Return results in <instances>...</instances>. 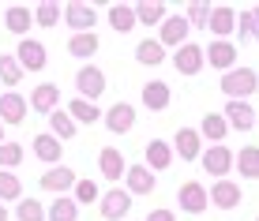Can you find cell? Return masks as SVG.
I'll use <instances>...</instances> for the list:
<instances>
[{
    "label": "cell",
    "mask_w": 259,
    "mask_h": 221,
    "mask_svg": "<svg viewBox=\"0 0 259 221\" xmlns=\"http://www.w3.org/2000/svg\"><path fill=\"white\" fill-rule=\"evenodd\" d=\"M207 26H210L214 41H229V34L237 30V12H233L229 4H218V8H210V15H207Z\"/></svg>",
    "instance_id": "52a82bcc"
},
{
    "label": "cell",
    "mask_w": 259,
    "mask_h": 221,
    "mask_svg": "<svg viewBox=\"0 0 259 221\" xmlns=\"http://www.w3.org/2000/svg\"><path fill=\"white\" fill-rule=\"evenodd\" d=\"M203 60H207L210 68H218V72H233L237 68V45L233 41H210L207 52H203Z\"/></svg>",
    "instance_id": "30bf717a"
},
{
    "label": "cell",
    "mask_w": 259,
    "mask_h": 221,
    "mask_svg": "<svg viewBox=\"0 0 259 221\" xmlns=\"http://www.w3.org/2000/svg\"><path fill=\"white\" fill-rule=\"evenodd\" d=\"M12 199H23V184H19V176H15V173L0 169V202L8 206Z\"/></svg>",
    "instance_id": "d590c367"
},
{
    "label": "cell",
    "mask_w": 259,
    "mask_h": 221,
    "mask_svg": "<svg viewBox=\"0 0 259 221\" xmlns=\"http://www.w3.org/2000/svg\"><path fill=\"white\" fill-rule=\"evenodd\" d=\"M98 169H102L105 180H120L124 176V154L117 146H105L102 154H98Z\"/></svg>",
    "instance_id": "d4e9b609"
},
{
    "label": "cell",
    "mask_w": 259,
    "mask_h": 221,
    "mask_svg": "<svg viewBox=\"0 0 259 221\" xmlns=\"http://www.w3.org/2000/svg\"><path fill=\"white\" fill-rule=\"evenodd\" d=\"M132 12H136V23H143V26H162V19H165V4H150V0H139V4H132Z\"/></svg>",
    "instance_id": "f546056e"
},
{
    "label": "cell",
    "mask_w": 259,
    "mask_h": 221,
    "mask_svg": "<svg viewBox=\"0 0 259 221\" xmlns=\"http://www.w3.org/2000/svg\"><path fill=\"white\" fill-rule=\"evenodd\" d=\"M188 30H192V26H188V19H184V15H165V19H162V30H158V45H177V49H181L184 45V41H188Z\"/></svg>",
    "instance_id": "ba28073f"
},
{
    "label": "cell",
    "mask_w": 259,
    "mask_h": 221,
    "mask_svg": "<svg viewBox=\"0 0 259 221\" xmlns=\"http://www.w3.org/2000/svg\"><path fill=\"white\" fill-rule=\"evenodd\" d=\"M147 165H150V173H162L173 165V146L162 143V139H150L147 143Z\"/></svg>",
    "instance_id": "cb8c5ba5"
},
{
    "label": "cell",
    "mask_w": 259,
    "mask_h": 221,
    "mask_svg": "<svg viewBox=\"0 0 259 221\" xmlns=\"http://www.w3.org/2000/svg\"><path fill=\"white\" fill-rule=\"evenodd\" d=\"M233 169L244 176V180H259V146L255 143L240 146L237 154H233Z\"/></svg>",
    "instance_id": "ffe728a7"
},
{
    "label": "cell",
    "mask_w": 259,
    "mask_h": 221,
    "mask_svg": "<svg viewBox=\"0 0 259 221\" xmlns=\"http://www.w3.org/2000/svg\"><path fill=\"white\" fill-rule=\"evenodd\" d=\"M15 60H19L23 75H30V72H41L49 57H46V45H41V41H34V38H19V45H15Z\"/></svg>",
    "instance_id": "3957f363"
},
{
    "label": "cell",
    "mask_w": 259,
    "mask_h": 221,
    "mask_svg": "<svg viewBox=\"0 0 259 221\" xmlns=\"http://www.w3.org/2000/svg\"><path fill=\"white\" fill-rule=\"evenodd\" d=\"M169 86L162 83V79H154V83H147L143 86V105H147L150 113H162V109H169Z\"/></svg>",
    "instance_id": "603a6c76"
},
{
    "label": "cell",
    "mask_w": 259,
    "mask_h": 221,
    "mask_svg": "<svg viewBox=\"0 0 259 221\" xmlns=\"http://www.w3.org/2000/svg\"><path fill=\"white\" fill-rule=\"evenodd\" d=\"M98 210H102L105 221H124V217H128V210H132V195H128V191H120V188L102 191V199H98Z\"/></svg>",
    "instance_id": "5b68a950"
},
{
    "label": "cell",
    "mask_w": 259,
    "mask_h": 221,
    "mask_svg": "<svg viewBox=\"0 0 259 221\" xmlns=\"http://www.w3.org/2000/svg\"><path fill=\"white\" fill-rule=\"evenodd\" d=\"M255 221H259V217H255Z\"/></svg>",
    "instance_id": "bcb514c9"
},
{
    "label": "cell",
    "mask_w": 259,
    "mask_h": 221,
    "mask_svg": "<svg viewBox=\"0 0 259 221\" xmlns=\"http://www.w3.org/2000/svg\"><path fill=\"white\" fill-rule=\"evenodd\" d=\"M64 23H68L75 34H87V30H94V23H98V12H94V4H79V0L64 4Z\"/></svg>",
    "instance_id": "9c48e42d"
},
{
    "label": "cell",
    "mask_w": 259,
    "mask_h": 221,
    "mask_svg": "<svg viewBox=\"0 0 259 221\" xmlns=\"http://www.w3.org/2000/svg\"><path fill=\"white\" fill-rule=\"evenodd\" d=\"M15 221H46V206H41L38 199L23 195L19 206H15Z\"/></svg>",
    "instance_id": "d6a6232c"
},
{
    "label": "cell",
    "mask_w": 259,
    "mask_h": 221,
    "mask_svg": "<svg viewBox=\"0 0 259 221\" xmlns=\"http://www.w3.org/2000/svg\"><path fill=\"white\" fill-rule=\"evenodd\" d=\"M214 4H203V0H195V4L184 8V19H188V26H207V15H210Z\"/></svg>",
    "instance_id": "f35d334b"
},
{
    "label": "cell",
    "mask_w": 259,
    "mask_h": 221,
    "mask_svg": "<svg viewBox=\"0 0 259 221\" xmlns=\"http://www.w3.org/2000/svg\"><path fill=\"white\" fill-rule=\"evenodd\" d=\"M98 34L94 30H87V34H71V41H68V52L71 57H79V60H91L94 52H98Z\"/></svg>",
    "instance_id": "83f0119b"
},
{
    "label": "cell",
    "mask_w": 259,
    "mask_h": 221,
    "mask_svg": "<svg viewBox=\"0 0 259 221\" xmlns=\"http://www.w3.org/2000/svg\"><path fill=\"white\" fill-rule=\"evenodd\" d=\"M177 202H181V210H184V214H203V210L210 206V199H207V188H203L199 180H188V184H181V191H177Z\"/></svg>",
    "instance_id": "8992f818"
},
{
    "label": "cell",
    "mask_w": 259,
    "mask_h": 221,
    "mask_svg": "<svg viewBox=\"0 0 259 221\" xmlns=\"http://www.w3.org/2000/svg\"><path fill=\"white\" fill-rule=\"evenodd\" d=\"M75 217H79V202L68 195H57L46 210V221H75Z\"/></svg>",
    "instance_id": "f1b7e54d"
},
{
    "label": "cell",
    "mask_w": 259,
    "mask_h": 221,
    "mask_svg": "<svg viewBox=\"0 0 259 221\" xmlns=\"http://www.w3.org/2000/svg\"><path fill=\"white\" fill-rule=\"evenodd\" d=\"M136 60H139V64H147V68H158L165 60V49L158 45L154 38H147V41H139V45H136Z\"/></svg>",
    "instance_id": "1f68e13d"
},
{
    "label": "cell",
    "mask_w": 259,
    "mask_h": 221,
    "mask_svg": "<svg viewBox=\"0 0 259 221\" xmlns=\"http://www.w3.org/2000/svg\"><path fill=\"white\" fill-rule=\"evenodd\" d=\"M207 199L218 210H233V206H240V184H233V180H214V188L207 191Z\"/></svg>",
    "instance_id": "ac0fdd59"
},
{
    "label": "cell",
    "mask_w": 259,
    "mask_h": 221,
    "mask_svg": "<svg viewBox=\"0 0 259 221\" xmlns=\"http://www.w3.org/2000/svg\"><path fill=\"white\" fill-rule=\"evenodd\" d=\"M109 26H113L117 34L136 30V12H132V4H113V8H109Z\"/></svg>",
    "instance_id": "4dcf8cb0"
},
{
    "label": "cell",
    "mask_w": 259,
    "mask_h": 221,
    "mask_svg": "<svg viewBox=\"0 0 259 221\" xmlns=\"http://www.w3.org/2000/svg\"><path fill=\"white\" fill-rule=\"evenodd\" d=\"M26 105H34V113H46V117H53L60 105V86L57 83H41L34 86V94L26 98Z\"/></svg>",
    "instance_id": "2e32d148"
},
{
    "label": "cell",
    "mask_w": 259,
    "mask_h": 221,
    "mask_svg": "<svg viewBox=\"0 0 259 221\" xmlns=\"http://www.w3.org/2000/svg\"><path fill=\"white\" fill-rule=\"evenodd\" d=\"M255 124H259V113H255Z\"/></svg>",
    "instance_id": "f6af8a7d"
},
{
    "label": "cell",
    "mask_w": 259,
    "mask_h": 221,
    "mask_svg": "<svg viewBox=\"0 0 259 221\" xmlns=\"http://www.w3.org/2000/svg\"><path fill=\"white\" fill-rule=\"evenodd\" d=\"M199 165L214 176V180H226V173L233 169V150H229L226 143H218V146H210V150L199 154Z\"/></svg>",
    "instance_id": "277c9868"
},
{
    "label": "cell",
    "mask_w": 259,
    "mask_h": 221,
    "mask_svg": "<svg viewBox=\"0 0 259 221\" xmlns=\"http://www.w3.org/2000/svg\"><path fill=\"white\" fill-rule=\"evenodd\" d=\"M49 135H57L60 139V143H64V139H71V135H75V120H71L68 117V113L64 109H57V113H53V117H49Z\"/></svg>",
    "instance_id": "836d02e7"
},
{
    "label": "cell",
    "mask_w": 259,
    "mask_h": 221,
    "mask_svg": "<svg viewBox=\"0 0 259 221\" xmlns=\"http://www.w3.org/2000/svg\"><path fill=\"white\" fill-rule=\"evenodd\" d=\"M248 38L259 41V4L252 8V12H248Z\"/></svg>",
    "instance_id": "60d3db41"
},
{
    "label": "cell",
    "mask_w": 259,
    "mask_h": 221,
    "mask_svg": "<svg viewBox=\"0 0 259 221\" xmlns=\"http://www.w3.org/2000/svg\"><path fill=\"white\" fill-rule=\"evenodd\" d=\"M173 150L184 157V161H199V154H203V139H199V131H195V128H177V135H173Z\"/></svg>",
    "instance_id": "5bb4252c"
},
{
    "label": "cell",
    "mask_w": 259,
    "mask_h": 221,
    "mask_svg": "<svg viewBox=\"0 0 259 221\" xmlns=\"http://www.w3.org/2000/svg\"><path fill=\"white\" fill-rule=\"evenodd\" d=\"M4 26H8L12 34H19V38H23V34L34 26V12H30V8H23V4H12V8L4 12Z\"/></svg>",
    "instance_id": "484cf974"
},
{
    "label": "cell",
    "mask_w": 259,
    "mask_h": 221,
    "mask_svg": "<svg viewBox=\"0 0 259 221\" xmlns=\"http://www.w3.org/2000/svg\"><path fill=\"white\" fill-rule=\"evenodd\" d=\"M147 221H177V214H173V210H150Z\"/></svg>",
    "instance_id": "b9f144b4"
},
{
    "label": "cell",
    "mask_w": 259,
    "mask_h": 221,
    "mask_svg": "<svg viewBox=\"0 0 259 221\" xmlns=\"http://www.w3.org/2000/svg\"><path fill=\"white\" fill-rule=\"evenodd\" d=\"M34 157H41L46 165H57L64 157V143L57 135H34Z\"/></svg>",
    "instance_id": "7402d4cb"
},
{
    "label": "cell",
    "mask_w": 259,
    "mask_h": 221,
    "mask_svg": "<svg viewBox=\"0 0 259 221\" xmlns=\"http://www.w3.org/2000/svg\"><path fill=\"white\" fill-rule=\"evenodd\" d=\"M60 15H64V8L53 4V0H46V4L34 8V23H38V26H57V23H60Z\"/></svg>",
    "instance_id": "8d00e7d4"
},
{
    "label": "cell",
    "mask_w": 259,
    "mask_h": 221,
    "mask_svg": "<svg viewBox=\"0 0 259 221\" xmlns=\"http://www.w3.org/2000/svg\"><path fill=\"white\" fill-rule=\"evenodd\" d=\"M19 79H23L19 60H15L12 52H0V83H4V86H15Z\"/></svg>",
    "instance_id": "e575fe53"
},
{
    "label": "cell",
    "mask_w": 259,
    "mask_h": 221,
    "mask_svg": "<svg viewBox=\"0 0 259 221\" xmlns=\"http://www.w3.org/2000/svg\"><path fill=\"white\" fill-rule=\"evenodd\" d=\"M255 90H259L255 68H233V72L222 75V94H226L229 101H244V98H252Z\"/></svg>",
    "instance_id": "6da1fadb"
},
{
    "label": "cell",
    "mask_w": 259,
    "mask_h": 221,
    "mask_svg": "<svg viewBox=\"0 0 259 221\" xmlns=\"http://www.w3.org/2000/svg\"><path fill=\"white\" fill-rule=\"evenodd\" d=\"M0 221H8V206H4V202H0Z\"/></svg>",
    "instance_id": "7bdbcfd3"
},
{
    "label": "cell",
    "mask_w": 259,
    "mask_h": 221,
    "mask_svg": "<svg viewBox=\"0 0 259 221\" xmlns=\"http://www.w3.org/2000/svg\"><path fill=\"white\" fill-rule=\"evenodd\" d=\"M75 86H79V98L83 101H98L105 94V72L98 64H83L75 72Z\"/></svg>",
    "instance_id": "7a4b0ae2"
},
{
    "label": "cell",
    "mask_w": 259,
    "mask_h": 221,
    "mask_svg": "<svg viewBox=\"0 0 259 221\" xmlns=\"http://www.w3.org/2000/svg\"><path fill=\"white\" fill-rule=\"evenodd\" d=\"M0 143H4V124H0Z\"/></svg>",
    "instance_id": "ee69618b"
},
{
    "label": "cell",
    "mask_w": 259,
    "mask_h": 221,
    "mask_svg": "<svg viewBox=\"0 0 259 221\" xmlns=\"http://www.w3.org/2000/svg\"><path fill=\"white\" fill-rule=\"evenodd\" d=\"M19 161H23V146L19 143H0V169L12 173Z\"/></svg>",
    "instance_id": "74e56055"
},
{
    "label": "cell",
    "mask_w": 259,
    "mask_h": 221,
    "mask_svg": "<svg viewBox=\"0 0 259 221\" xmlns=\"http://www.w3.org/2000/svg\"><path fill=\"white\" fill-rule=\"evenodd\" d=\"M75 202H87V206H94V199H102V191H98L94 180H75Z\"/></svg>",
    "instance_id": "ab89813d"
},
{
    "label": "cell",
    "mask_w": 259,
    "mask_h": 221,
    "mask_svg": "<svg viewBox=\"0 0 259 221\" xmlns=\"http://www.w3.org/2000/svg\"><path fill=\"white\" fill-rule=\"evenodd\" d=\"M203 64H207V60H203V49L192 45V41H184V45L173 52V68H177L181 75H199Z\"/></svg>",
    "instance_id": "8fae6325"
},
{
    "label": "cell",
    "mask_w": 259,
    "mask_h": 221,
    "mask_svg": "<svg viewBox=\"0 0 259 221\" xmlns=\"http://www.w3.org/2000/svg\"><path fill=\"white\" fill-rule=\"evenodd\" d=\"M64 113H68L71 120H75V128H79V124H98V120H102L98 105H94V101H83V98H71Z\"/></svg>",
    "instance_id": "4316f807"
},
{
    "label": "cell",
    "mask_w": 259,
    "mask_h": 221,
    "mask_svg": "<svg viewBox=\"0 0 259 221\" xmlns=\"http://www.w3.org/2000/svg\"><path fill=\"white\" fill-rule=\"evenodd\" d=\"M105 128H109L113 135H124V131H132V128H136V105L117 101L109 113H105Z\"/></svg>",
    "instance_id": "e0dca14e"
},
{
    "label": "cell",
    "mask_w": 259,
    "mask_h": 221,
    "mask_svg": "<svg viewBox=\"0 0 259 221\" xmlns=\"http://www.w3.org/2000/svg\"><path fill=\"white\" fill-rule=\"evenodd\" d=\"M222 117H226L229 131H240V135L255 128V109H252V105H244V101H229Z\"/></svg>",
    "instance_id": "4fadbf2b"
},
{
    "label": "cell",
    "mask_w": 259,
    "mask_h": 221,
    "mask_svg": "<svg viewBox=\"0 0 259 221\" xmlns=\"http://www.w3.org/2000/svg\"><path fill=\"white\" fill-rule=\"evenodd\" d=\"M226 135H229V124L222 113H207L199 124V139H210V146H218V143H226Z\"/></svg>",
    "instance_id": "44dd1931"
},
{
    "label": "cell",
    "mask_w": 259,
    "mask_h": 221,
    "mask_svg": "<svg viewBox=\"0 0 259 221\" xmlns=\"http://www.w3.org/2000/svg\"><path fill=\"white\" fill-rule=\"evenodd\" d=\"M75 180L79 176L68 169V165H53V169L41 173V188L46 191H57V195H68L71 188H75Z\"/></svg>",
    "instance_id": "9a60e30c"
},
{
    "label": "cell",
    "mask_w": 259,
    "mask_h": 221,
    "mask_svg": "<svg viewBox=\"0 0 259 221\" xmlns=\"http://www.w3.org/2000/svg\"><path fill=\"white\" fill-rule=\"evenodd\" d=\"M26 113H30V105H26L23 94H15V90H8V94H0V124H23L26 120Z\"/></svg>",
    "instance_id": "7c38bea8"
},
{
    "label": "cell",
    "mask_w": 259,
    "mask_h": 221,
    "mask_svg": "<svg viewBox=\"0 0 259 221\" xmlns=\"http://www.w3.org/2000/svg\"><path fill=\"white\" fill-rule=\"evenodd\" d=\"M124 184H128V195H150L154 191V173L147 165H128L124 169Z\"/></svg>",
    "instance_id": "d6986e66"
}]
</instances>
